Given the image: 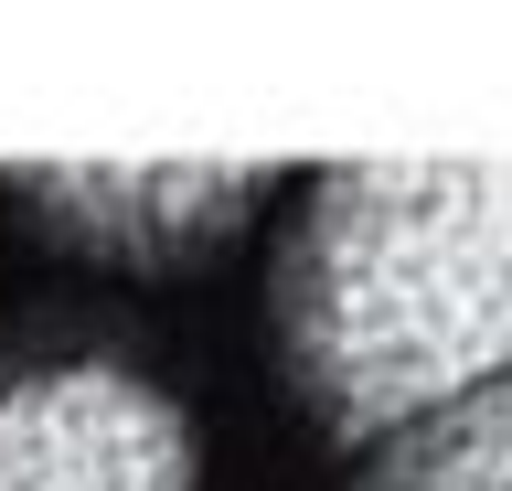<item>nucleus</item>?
Instances as JSON below:
<instances>
[{
    "instance_id": "obj_2",
    "label": "nucleus",
    "mask_w": 512,
    "mask_h": 491,
    "mask_svg": "<svg viewBox=\"0 0 512 491\" xmlns=\"http://www.w3.org/2000/svg\"><path fill=\"white\" fill-rule=\"evenodd\" d=\"M0 491H192V427L150 374L43 363L0 385Z\"/></svg>"
},
{
    "instance_id": "obj_4",
    "label": "nucleus",
    "mask_w": 512,
    "mask_h": 491,
    "mask_svg": "<svg viewBox=\"0 0 512 491\" xmlns=\"http://www.w3.org/2000/svg\"><path fill=\"white\" fill-rule=\"evenodd\" d=\"M352 491H512V385H480L384 438Z\"/></svg>"
},
{
    "instance_id": "obj_3",
    "label": "nucleus",
    "mask_w": 512,
    "mask_h": 491,
    "mask_svg": "<svg viewBox=\"0 0 512 491\" xmlns=\"http://www.w3.org/2000/svg\"><path fill=\"white\" fill-rule=\"evenodd\" d=\"M22 214L96 267H192L267 203V161H192V171H11Z\"/></svg>"
},
{
    "instance_id": "obj_1",
    "label": "nucleus",
    "mask_w": 512,
    "mask_h": 491,
    "mask_svg": "<svg viewBox=\"0 0 512 491\" xmlns=\"http://www.w3.org/2000/svg\"><path fill=\"white\" fill-rule=\"evenodd\" d=\"M267 321L320 438L363 459L459 395L512 385V171H320L278 246Z\"/></svg>"
}]
</instances>
